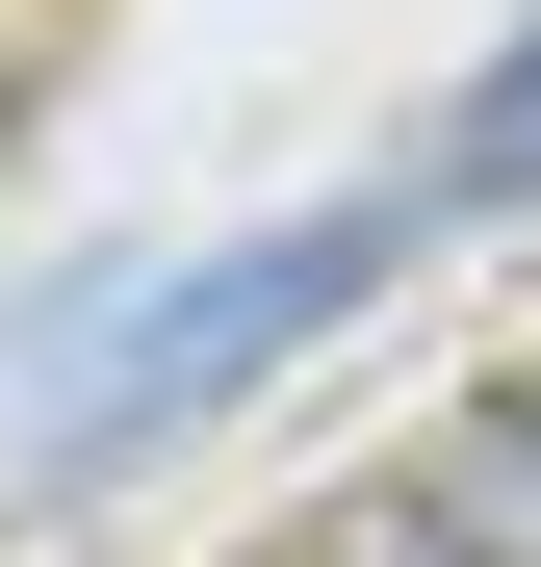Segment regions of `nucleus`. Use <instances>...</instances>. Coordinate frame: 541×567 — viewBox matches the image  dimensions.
Masks as SVG:
<instances>
[{
	"label": "nucleus",
	"instance_id": "1",
	"mask_svg": "<svg viewBox=\"0 0 541 567\" xmlns=\"http://www.w3.org/2000/svg\"><path fill=\"white\" fill-rule=\"evenodd\" d=\"M413 233H438V181H413V207H310V233H258V258H207V284H155V310L104 336V388H77V439H52V464H155L180 413H232L284 336H335Z\"/></svg>",
	"mask_w": 541,
	"mask_h": 567
},
{
	"label": "nucleus",
	"instance_id": "2",
	"mask_svg": "<svg viewBox=\"0 0 541 567\" xmlns=\"http://www.w3.org/2000/svg\"><path fill=\"white\" fill-rule=\"evenodd\" d=\"M310 567H541V413H465L438 464H387V491H335Z\"/></svg>",
	"mask_w": 541,
	"mask_h": 567
},
{
	"label": "nucleus",
	"instance_id": "3",
	"mask_svg": "<svg viewBox=\"0 0 541 567\" xmlns=\"http://www.w3.org/2000/svg\"><path fill=\"white\" fill-rule=\"evenodd\" d=\"M516 207H541V181H516Z\"/></svg>",
	"mask_w": 541,
	"mask_h": 567
}]
</instances>
